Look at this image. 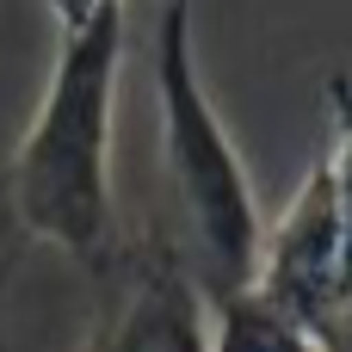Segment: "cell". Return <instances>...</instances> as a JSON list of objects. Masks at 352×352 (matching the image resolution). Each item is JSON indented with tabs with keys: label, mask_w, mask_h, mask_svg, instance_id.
<instances>
[{
	"label": "cell",
	"mask_w": 352,
	"mask_h": 352,
	"mask_svg": "<svg viewBox=\"0 0 352 352\" xmlns=\"http://www.w3.org/2000/svg\"><path fill=\"white\" fill-rule=\"evenodd\" d=\"M6 278H12V235L0 223V352H6Z\"/></svg>",
	"instance_id": "9"
},
{
	"label": "cell",
	"mask_w": 352,
	"mask_h": 352,
	"mask_svg": "<svg viewBox=\"0 0 352 352\" xmlns=\"http://www.w3.org/2000/svg\"><path fill=\"white\" fill-rule=\"evenodd\" d=\"M254 297L272 303L303 334H322V322L340 309V297H346V241H340V204H334L328 161H316V173L297 186V198L260 235Z\"/></svg>",
	"instance_id": "4"
},
{
	"label": "cell",
	"mask_w": 352,
	"mask_h": 352,
	"mask_svg": "<svg viewBox=\"0 0 352 352\" xmlns=\"http://www.w3.org/2000/svg\"><path fill=\"white\" fill-rule=\"evenodd\" d=\"M316 346L322 352H352V291L340 297V309L322 322V334H316Z\"/></svg>",
	"instance_id": "7"
},
{
	"label": "cell",
	"mask_w": 352,
	"mask_h": 352,
	"mask_svg": "<svg viewBox=\"0 0 352 352\" xmlns=\"http://www.w3.org/2000/svg\"><path fill=\"white\" fill-rule=\"evenodd\" d=\"M99 6H118V0H50L56 25H80V19H93Z\"/></svg>",
	"instance_id": "8"
},
{
	"label": "cell",
	"mask_w": 352,
	"mask_h": 352,
	"mask_svg": "<svg viewBox=\"0 0 352 352\" xmlns=\"http://www.w3.org/2000/svg\"><path fill=\"white\" fill-rule=\"evenodd\" d=\"M124 68V0L80 25H56V62L43 99L6 167V223L31 241L62 248L87 272L118 254L111 192V118Z\"/></svg>",
	"instance_id": "1"
},
{
	"label": "cell",
	"mask_w": 352,
	"mask_h": 352,
	"mask_svg": "<svg viewBox=\"0 0 352 352\" xmlns=\"http://www.w3.org/2000/svg\"><path fill=\"white\" fill-rule=\"evenodd\" d=\"M148 68H155V118H161V173L173 192V235L161 241L192 272L198 297L217 309L254 291L266 223L241 148L229 142V124L204 93L198 50H192V0H161Z\"/></svg>",
	"instance_id": "2"
},
{
	"label": "cell",
	"mask_w": 352,
	"mask_h": 352,
	"mask_svg": "<svg viewBox=\"0 0 352 352\" xmlns=\"http://www.w3.org/2000/svg\"><path fill=\"white\" fill-rule=\"evenodd\" d=\"M93 278V322L68 352H210V303L161 235L118 241Z\"/></svg>",
	"instance_id": "3"
},
{
	"label": "cell",
	"mask_w": 352,
	"mask_h": 352,
	"mask_svg": "<svg viewBox=\"0 0 352 352\" xmlns=\"http://www.w3.org/2000/svg\"><path fill=\"white\" fill-rule=\"evenodd\" d=\"M210 352H322V346H316V334L285 322L272 303L241 291V297L210 309Z\"/></svg>",
	"instance_id": "5"
},
{
	"label": "cell",
	"mask_w": 352,
	"mask_h": 352,
	"mask_svg": "<svg viewBox=\"0 0 352 352\" xmlns=\"http://www.w3.org/2000/svg\"><path fill=\"white\" fill-rule=\"evenodd\" d=\"M328 105H334V204H340V241H346V291H352V80L328 74Z\"/></svg>",
	"instance_id": "6"
}]
</instances>
